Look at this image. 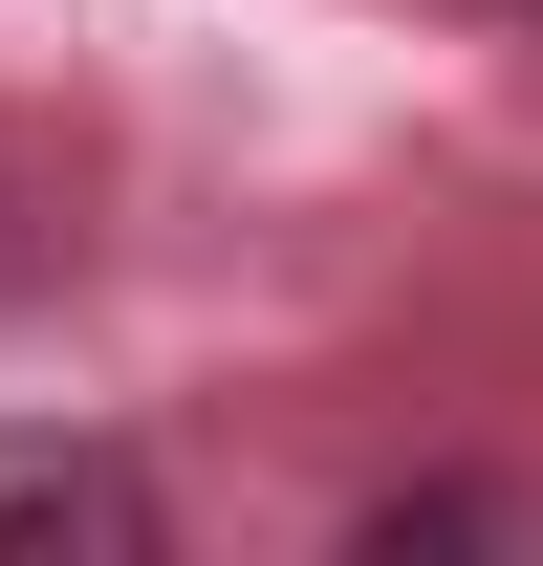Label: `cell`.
Masks as SVG:
<instances>
[{
	"label": "cell",
	"mask_w": 543,
	"mask_h": 566,
	"mask_svg": "<svg viewBox=\"0 0 543 566\" xmlns=\"http://www.w3.org/2000/svg\"><path fill=\"white\" fill-rule=\"evenodd\" d=\"M152 458L87 415H0V566H152Z\"/></svg>",
	"instance_id": "obj_1"
}]
</instances>
